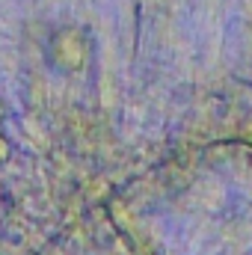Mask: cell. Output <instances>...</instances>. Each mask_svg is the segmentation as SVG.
<instances>
[{
    "label": "cell",
    "instance_id": "obj_3",
    "mask_svg": "<svg viewBox=\"0 0 252 255\" xmlns=\"http://www.w3.org/2000/svg\"><path fill=\"white\" fill-rule=\"evenodd\" d=\"M6 116H9V110H6V104H3V98H0V125L6 122Z\"/></svg>",
    "mask_w": 252,
    "mask_h": 255
},
{
    "label": "cell",
    "instance_id": "obj_2",
    "mask_svg": "<svg viewBox=\"0 0 252 255\" xmlns=\"http://www.w3.org/2000/svg\"><path fill=\"white\" fill-rule=\"evenodd\" d=\"M12 151H15V148H12V139H9L6 130L0 128V166H6V163L12 160Z\"/></svg>",
    "mask_w": 252,
    "mask_h": 255
},
{
    "label": "cell",
    "instance_id": "obj_1",
    "mask_svg": "<svg viewBox=\"0 0 252 255\" xmlns=\"http://www.w3.org/2000/svg\"><path fill=\"white\" fill-rule=\"evenodd\" d=\"M48 63L63 74H77L89 63V39L77 27H63L48 42Z\"/></svg>",
    "mask_w": 252,
    "mask_h": 255
}]
</instances>
